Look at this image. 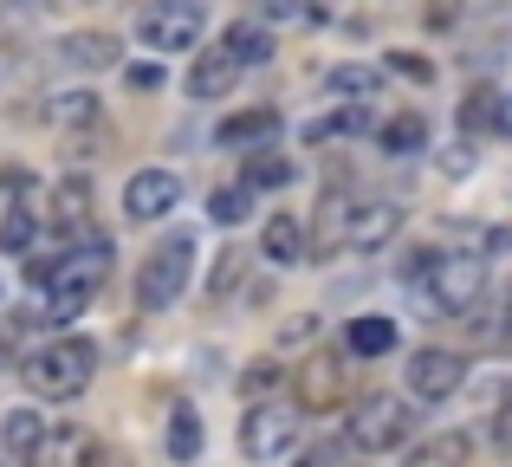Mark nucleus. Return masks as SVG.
<instances>
[{"mask_svg":"<svg viewBox=\"0 0 512 467\" xmlns=\"http://www.w3.org/2000/svg\"><path fill=\"white\" fill-rule=\"evenodd\" d=\"M402 273L415 279V292H422L428 318H454V312H474L480 292H487V266L474 260V253H415Z\"/></svg>","mask_w":512,"mask_h":467,"instance_id":"nucleus-1","label":"nucleus"},{"mask_svg":"<svg viewBox=\"0 0 512 467\" xmlns=\"http://www.w3.org/2000/svg\"><path fill=\"white\" fill-rule=\"evenodd\" d=\"M20 377L39 403H72V396H85L91 377H98V344L91 338H52V344H39V351L20 357Z\"/></svg>","mask_w":512,"mask_h":467,"instance_id":"nucleus-2","label":"nucleus"},{"mask_svg":"<svg viewBox=\"0 0 512 467\" xmlns=\"http://www.w3.org/2000/svg\"><path fill=\"white\" fill-rule=\"evenodd\" d=\"M111 240L104 234H91L85 247H72V253H59V273L46 279V318L52 325H72V318H85L91 312V299L104 292V279H111Z\"/></svg>","mask_w":512,"mask_h":467,"instance_id":"nucleus-3","label":"nucleus"},{"mask_svg":"<svg viewBox=\"0 0 512 467\" xmlns=\"http://www.w3.org/2000/svg\"><path fill=\"white\" fill-rule=\"evenodd\" d=\"M188 266H195V234L175 228L137 273V312H169V305L182 299V286H188Z\"/></svg>","mask_w":512,"mask_h":467,"instance_id":"nucleus-4","label":"nucleus"},{"mask_svg":"<svg viewBox=\"0 0 512 467\" xmlns=\"http://www.w3.org/2000/svg\"><path fill=\"white\" fill-rule=\"evenodd\" d=\"M299 403H253L247 416H240V455H247L253 467L292 455V442H299Z\"/></svg>","mask_w":512,"mask_h":467,"instance_id":"nucleus-5","label":"nucleus"},{"mask_svg":"<svg viewBox=\"0 0 512 467\" xmlns=\"http://www.w3.org/2000/svg\"><path fill=\"white\" fill-rule=\"evenodd\" d=\"M409 435H415V409L402 396H363L357 416H350V448H363V455H389Z\"/></svg>","mask_w":512,"mask_h":467,"instance_id":"nucleus-6","label":"nucleus"},{"mask_svg":"<svg viewBox=\"0 0 512 467\" xmlns=\"http://www.w3.org/2000/svg\"><path fill=\"white\" fill-rule=\"evenodd\" d=\"M137 39L150 52H188L201 39V7L195 0H163V7H150L137 20Z\"/></svg>","mask_w":512,"mask_h":467,"instance_id":"nucleus-7","label":"nucleus"},{"mask_svg":"<svg viewBox=\"0 0 512 467\" xmlns=\"http://www.w3.org/2000/svg\"><path fill=\"white\" fill-rule=\"evenodd\" d=\"M461 383H467V364L454 351H441V344H428V351L409 357V396L415 403H448Z\"/></svg>","mask_w":512,"mask_h":467,"instance_id":"nucleus-8","label":"nucleus"},{"mask_svg":"<svg viewBox=\"0 0 512 467\" xmlns=\"http://www.w3.org/2000/svg\"><path fill=\"white\" fill-rule=\"evenodd\" d=\"M292 396H299V409H338L344 403V357L312 351L292 370Z\"/></svg>","mask_w":512,"mask_h":467,"instance_id":"nucleus-9","label":"nucleus"},{"mask_svg":"<svg viewBox=\"0 0 512 467\" xmlns=\"http://www.w3.org/2000/svg\"><path fill=\"white\" fill-rule=\"evenodd\" d=\"M175 202H182V176L175 169H137L124 182V215L130 221H163Z\"/></svg>","mask_w":512,"mask_h":467,"instance_id":"nucleus-10","label":"nucleus"},{"mask_svg":"<svg viewBox=\"0 0 512 467\" xmlns=\"http://www.w3.org/2000/svg\"><path fill=\"white\" fill-rule=\"evenodd\" d=\"M402 234V208L396 202H357L350 208V228H344V247L350 253H376Z\"/></svg>","mask_w":512,"mask_h":467,"instance_id":"nucleus-11","label":"nucleus"},{"mask_svg":"<svg viewBox=\"0 0 512 467\" xmlns=\"http://www.w3.org/2000/svg\"><path fill=\"white\" fill-rule=\"evenodd\" d=\"M98 455V435L78 429V422H59V429H46V442L33 448V467H91Z\"/></svg>","mask_w":512,"mask_h":467,"instance_id":"nucleus-12","label":"nucleus"},{"mask_svg":"<svg viewBox=\"0 0 512 467\" xmlns=\"http://www.w3.org/2000/svg\"><path fill=\"white\" fill-rule=\"evenodd\" d=\"M234 78H240V59L227 46H214V52H201L195 65H188V98H227V91H234Z\"/></svg>","mask_w":512,"mask_h":467,"instance_id":"nucleus-13","label":"nucleus"},{"mask_svg":"<svg viewBox=\"0 0 512 467\" xmlns=\"http://www.w3.org/2000/svg\"><path fill=\"white\" fill-rule=\"evenodd\" d=\"M117 33H65L59 39V65H72V72H111L117 65Z\"/></svg>","mask_w":512,"mask_h":467,"instance_id":"nucleus-14","label":"nucleus"},{"mask_svg":"<svg viewBox=\"0 0 512 467\" xmlns=\"http://www.w3.org/2000/svg\"><path fill=\"white\" fill-rule=\"evenodd\" d=\"M266 137H279V111H273V104H253V111L227 117V124L214 130L221 150H247V143H266Z\"/></svg>","mask_w":512,"mask_h":467,"instance_id":"nucleus-15","label":"nucleus"},{"mask_svg":"<svg viewBox=\"0 0 512 467\" xmlns=\"http://www.w3.org/2000/svg\"><path fill=\"white\" fill-rule=\"evenodd\" d=\"M461 130H467V137H506V130H512V117L500 111V91H493V85H474V91H467Z\"/></svg>","mask_w":512,"mask_h":467,"instance_id":"nucleus-16","label":"nucleus"},{"mask_svg":"<svg viewBox=\"0 0 512 467\" xmlns=\"http://www.w3.org/2000/svg\"><path fill=\"white\" fill-rule=\"evenodd\" d=\"M52 208H59V215H52L59 240H65V234H85V228H91V182H85V176H65L59 195H52Z\"/></svg>","mask_w":512,"mask_h":467,"instance_id":"nucleus-17","label":"nucleus"},{"mask_svg":"<svg viewBox=\"0 0 512 467\" xmlns=\"http://www.w3.org/2000/svg\"><path fill=\"white\" fill-rule=\"evenodd\" d=\"M46 429H52V422L39 416V409H7V416H0V448L20 455V461H33V448L46 442Z\"/></svg>","mask_w":512,"mask_h":467,"instance_id":"nucleus-18","label":"nucleus"},{"mask_svg":"<svg viewBox=\"0 0 512 467\" xmlns=\"http://www.w3.org/2000/svg\"><path fill=\"white\" fill-rule=\"evenodd\" d=\"M260 253L273 266H299L305 253H312V240H305V228L292 215H273V221H266V234H260Z\"/></svg>","mask_w":512,"mask_h":467,"instance_id":"nucleus-19","label":"nucleus"},{"mask_svg":"<svg viewBox=\"0 0 512 467\" xmlns=\"http://www.w3.org/2000/svg\"><path fill=\"white\" fill-rule=\"evenodd\" d=\"M221 46L240 59V72H247V65H266V59H273V33H266V20H234Z\"/></svg>","mask_w":512,"mask_h":467,"instance_id":"nucleus-20","label":"nucleus"},{"mask_svg":"<svg viewBox=\"0 0 512 467\" xmlns=\"http://www.w3.org/2000/svg\"><path fill=\"white\" fill-rule=\"evenodd\" d=\"M350 195H325V208H318V228L305 234L312 240V253H344V228H350Z\"/></svg>","mask_w":512,"mask_h":467,"instance_id":"nucleus-21","label":"nucleus"},{"mask_svg":"<svg viewBox=\"0 0 512 467\" xmlns=\"http://www.w3.org/2000/svg\"><path fill=\"white\" fill-rule=\"evenodd\" d=\"M344 344H350V357H389L396 351V318H350Z\"/></svg>","mask_w":512,"mask_h":467,"instance_id":"nucleus-22","label":"nucleus"},{"mask_svg":"<svg viewBox=\"0 0 512 467\" xmlns=\"http://www.w3.org/2000/svg\"><path fill=\"white\" fill-rule=\"evenodd\" d=\"M201 455V416H195V403H175L169 409V461H195Z\"/></svg>","mask_w":512,"mask_h":467,"instance_id":"nucleus-23","label":"nucleus"},{"mask_svg":"<svg viewBox=\"0 0 512 467\" xmlns=\"http://www.w3.org/2000/svg\"><path fill=\"white\" fill-rule=\"evenodd\" d=\"M467 455H474V448H467V435L448 429V435H428V442L409 455V467H467Z\"/></svg>","mask_w":512,"mask_h":467,"instance_id":"nucleus-24","label":"nucleus"},{"mask_svg":"<svg viewBox=\"0 0 512 467\" xmlns=\"http://www.w3.org/2000/svg\"><path fill=\"white\" fill-rule=\"evenodd\" d=\"M428 143V117L422 111H402V117H389L383 124V150L389 156H415Z\"/></svg>","mask_w":512,"mask_h":467,"instance_id":"nucleus-25","label":"nucleus"},{"mask_svg":"<svg viewBox=\"0 0 512 467\" xmlns=\"http://www.w3.org/2000/svg\"><path fill=\"white\" fill-rule=\"evenodd\" d=\"M208 215L221 221V228H234V221H247V215H253V189H247V182H221V189L208 195Z\"/></svg>","mask_w":512,"mask_h":467,"instance_id":"nucleus-26","label":"nucleus"},{"mask_svg":"<svg viewBox=\"0 0 512 467\" xmlns=\"http://www.w3.org/2000/svg\"><path fill=\"white\" fill-rule=\"evenodd\" d=\"M357 130H370V111H363V104H350V111H338V117H325V124H312V130H305V143H331V137H357Z\"/></svg>","mask_w":512,"mask_h":467,"instance_id":"nucleus-27","label":"nucleus"},{"mask_svg":"<svg viewBox=\"0 0 512 467\" xmlns=\"http://www.w3.org/2000/svg\"><path fill=\"white\" fill-rule=\"evenodd\" d=\"M59 124H78V130L104 124V98H98V91H65V98H59Z\"/></svg>","mask_w":512,"mask_h":467,"instance_id":"nucleus-28","label":"nucleus"},{"mask_svg":"<svg viewBox=\"0 0 512 467\" xmlns=\"http://www.w3.org/2000/svg\"><path fill=\"white\" fill-rule=\"evenodd\" d=\"M286 182H292V163H286V156H253V163H247V189L253 195H260V189H286Z\"/></svg>","mask_w":512,"mask_h":467,"instance_id":"nucleus-29","label":"nucleus"},{"mask_svg":"<svg viewBox=\"0 0 512 467\" xmlns=\"http://www.w3.org/2000/svg\"><path fill=\"white\" fill-rule=\"evenodd\" d=\"M33 234H39V215H33V208H7V221H0V247H7V253H26V247H33Z\"/></svg>","mask_w":512,"mask_h":467,"instance_id":"nucleus-30","label":"nucleus"},{"mask_svg":"<svg viewBox=\"0 0 512 467\" xmlns=\"http://www.w3.org/2000/svg\"><path fill=\"white\" fill-rule=\"evenodd\" d=\"M331 91H338V98H376V72L370 65H338V72H331Z\"/></svg>","mask_w":512,"mask_h":467,"instance_id":"nucleus-31","label":"nucleus"},{"mask_svg":"<svg viewBox=\"0 0 512 467\" xmlns=\"http://www.w3.org/2000/svg\"><path fill=\"white\" fill-rule=\"evenodd\" d=\"M493 448L512 455V383L500 390V409H493Z\"/></svg>","mask_w":512,"mask_h":467,"instance_id":"nucleus-32","label":"nucleus"},{"mask_svg":"<svg viewBox=\"0 0 512 467\" xmlns=\"http://www.w3.org/2000/svg\"><path fill=\"white\" fill-rule=\"evenodd\" d=\"M240 266H247V253H221V266H214V279H208V299L234 286V279H240Z\"/></svg>","mask_w":512,"mask_h":467,"instance_id":"nucleus-33","label":"nucleus"},{"mask_svg":"<svg viewBox=\"0 0 512 467\" xmlns=\"http://www.w3.org/2000/svg\"><path fill=\"white\" fill-rule=\"evenodd\" d=\"M305 0H253V20H299Z\"/></svg>","mask_w":512,"mask_h":467,"instance_id":"nucleus-34","label":"nucleus"},{"mask_svg":"<svg viewBox=\"0 0 512 467\" xmlns=\"http://www.w3.org/2000/svg\"><path fill=\"white\" fill-rule=\"evenodd\" d=\"M130 91H163V65H130Z\"/></svg>","mask_w":512,"mask_h":467,"instance_id":"nucleus-35","label":"nucleus"},{"mask_svg":"<svg viewBox=\"0 0 512 467\" xmlns=\"http://www.w3.org/2000/svg\"><path fill=\"white\" fill-rule=\"evenodd\" d=\"M273 383H279V364H260V370H247V377H240V390L260 396V390H273Z\"/></svg>","mask_w":512,"mask_h":467,"instance_id":"nucleus-36","label":"nucleus"},{"mask_svg":"<svg viewBox=\"0 0 512 467\" xmlns=\"http://www.w3.org/2000/svg\"><path fill=\"white\" fill-rule=\"evenodd\" d=\"M389 65H396V72H409V78H428V59H409V52H396Z\"/></svg>","mask_w":512,"mask_h":467,"instance_id":"nucleus-37","label":"nucleus"},{"mask_svg":"<svg viewBox=\"0 0 512 467\" xmlns=\"http://www.w3.org/2000/svg\"><path fill=\"white\" fill-rule=\"evenodd\" d=\"M338 461H344V455H338V448H312V455H305L299 467H338Z\"/></svg>","mask_w":512,"mask_h":467,"instance_id":"nucleus-38","label":"nucleus"},{"mask_svg":"<svg viewBox=\"0 0 512 467\" xmlns=\"http://www.w3.org/2000/svg\"><path fill=\"white\" fill-rule=\"evenodd\" d=\"M91 467H130V461L117 455V448H104V442H98V455H91Z\"/></svg>","mask_w":512,"mask_h":467,"instance_id":"nucleus-39","label":"nucleus"},{"mask_svg":"<svg viewBox=\"0 0 512 467\" xmlns=\"http://www.w3.org/2000/svg\"><path fill=\"white\" fill-rule=\"evenodd\" d=\"M454 13H461V7H454V0H441V7L428 13V20H435V26H454Z\"/></svg>","mask_w":512,"mask_h":467,"instance_id":"nucleus-40","label":"nucleus"}]
</instances>
